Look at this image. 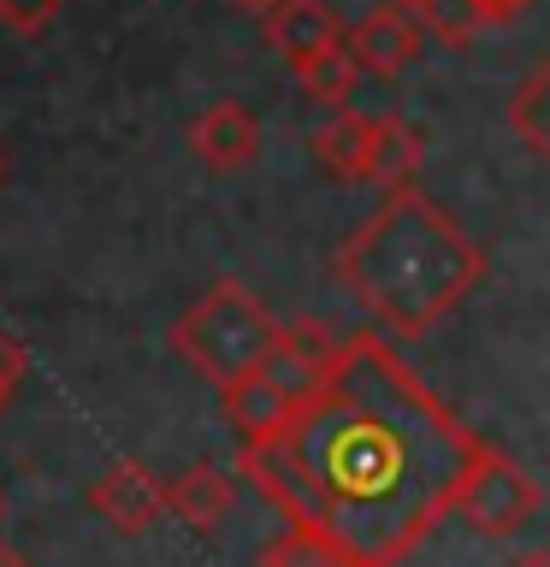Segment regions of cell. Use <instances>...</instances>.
<instances>
[{
	"instance_id": "1",
	"label": "cell",
	"mask_w": 550,
	"mask_h": 567,
	"mask_svg": "<svg viewBox=\"0 0 550 567\" xmlns=\"http://www.w3.org/2000/svg\"><path fill=\"white\" fill-rule=\"evenodd\" d=\"M491 443L420 384L379 337L355 331L332 372L266 437H243L237 473L291 526L361 567H403L432 538Z\"/></svg>"
},
{
	"instance_id": "2",
	"label": "cell",
	"mask_w": 550,
	"mask_h": 567,
	"mask_svg": "<svg viewBox=\"0 0 550 567\" xmlns=\"http://www.w3.org/2000/svg\"><path fill=\"white\" fill-rule=\"evenodd\" d=\"M337 284L397 337H426L486 278L479 243L415 184L390 189L332 260Z\"/></svg>"
},
{
	"instance_id": "3",
	"label": "cell",
	"mask_w": 550,
	"mask_h": 567,
	"mask_svg": "<svg viewBox=\"0 0 550 567\" xmlns=\"http://www.w3.org/2000/svg\"><path fill=\"white\" fill-rule=\"evenodd\" d=\"M284 326L266 313V301H255L243 284H213L202 301H190L172 326V349L202 372L207 384H243L278 354Z\"/></svg>"
},
{
	"instance_id": "4",
	"label": "cell",
	"mask_w": 550,
	"mask_h": 567,
	"mask_svg": "<svg viewBox=\"0 0 550 567\" xmlns=\"http://www.w3.org/2000/svg\"><path fill=\"white\" fill-rule=\"evenodd\" d=\"M456 514H468L473 532H486V538H515V532L539 514V485H532L503 450H486L473 478H468V491H461Z\"/></svg>"
},
{
	"instance_id": "5",
	"label": "cell",
	"mask_w": 550,
	"mask_h": 567,
	"mask_svg": "<svg viewBox=\"0 0 550 567\" xmlns=\"http://www.w3.org/2000/svg\"><path fill=\"white\" fill-rule=\"evenodd\" d=\"M89 508H95L113 532L136 538V532H149L160 520V508H166V485H160V473L149 467V461H113V467L89 485Z\"/></svg>"
},
{
	"instance_id": "6",
	"label": "cell",
	"mask_w": 550,
	"mask_h": 567,
	"mask_svg": "<svg viewBox=\"0 0 550 567\" xmlns=\"http://www.w3.org/2000/svg\"><path fill=\"white\" fill-rule=\"evenodd\" d=\"M349 48H355V60H361L367 71L397 78V71H408V65L420 60L426 24L415 18V7H408V0H385V7H373L361 24L349 30Z\"/></svg>"
},
{
	"instance_id": "7",
	"label": "cell",
	"mask_w": 550,
	"mask_h": 567,
	"mask_svg": "<svg viewBox=\"0 0 550 567\" xmlns=\"http://www.w3.org/2000/svg\"><path fill=\"white\" fill-rule=\"evenodd\" d=\"M190 154L202 159L207 172H231L248 166L261 154V124L243 101H213L202 118L190 124Z\"/></svg>"
},
{
	"instance_id": "8",
	"label": "cell",
	"mask_w": 550,
	"mask_h": 567,
	"mask_svg": "<svg viewBox=\"0 0 550 567\" xmlns=\"http://www.w3.org/2000/svg\"><path fill=\"white\" fill-rule=\"evenodd\" d=\"M261 35L273 42V53H284L291 65H302L308 53L344 42V30H337V12L326 0H273V7L261 12Z\"/></svg>"
},
{
	"instance_id": "9",
	"label": "cell",
	"mask_w": 550,
	"mask_h": 567,
	"mask_svg": "<svg viewBox=\"0 0 550 567\" xmlns=\"http://www.w3.org/2000/svg\"><path fill=\"white\" fill-rule=\"evenodd\" d=\"M231 503H237V485H231V478L213 467V461H195V467H184L177 478H166V508H172L190 532L225 526Z\"/></svg>"
},
{
	"instance_id": "10",
	"label": "cell",
	"mask_w": 550,
	"mask_h": 567,
	"mask_svg": "<svg viewBox=\"0 0 550 567\" xmlns=\"http://www.w3.org/2000/svg\"><path fill=\"white\" fill-rule=\"evenodd\" d=\"M420 159H426V136L415 131L408 118L397 113H379L373 118V154H367V184L390 189H408L420 177Z\"/></svg>"
},
{
	"instance_id": "11",
	"label": "cell",
	"mask_w": 550,
	"mask_h": 567,
	"mask_svg": "<svg viewBox=\"0 0 550 567\" xmlns=\"http://www.w3.org/2000/svg\"><path fill=\"white\" fill-rule=\"evenodd\" d=\"M373 154V118L355 106H332V118L314 131V159L326 166L337 184H361Z\"/></svg>"
},
{
	"instance_id": "12",
	"label": "cell",
	"mask_w": 550,
	"mask_h": 567,
	"mask_svg": "<svg viewBox=\"0 0 550 567\" xmlns=\"http://www.w3.org/2000/svg\"><path fill=\"white\" fill-rule=\"evenodd\" d=\"M296 71V83H302V95L308 101H319L332 113V106H349L355 101V83H361V60H355V48H349V35L344 42H332V48H319V53H308L302 65H291Z\"/></svg>"
},
{
	"instance_id": "13",
	"label": "cell",
	"mask_w": 550,
	"mask_h": 567,
	"mask_svg": "<svg viewBox=\"0 0 550 567\" xmlns=\"http://www.w3.org/2000/svg\"><path fill=\"white\" fill-rule=\"evenodd\" d=\"M220 396H225V414H231V425H237L243 437H266V432H273V425L296 408V396H291V390H284L266 367L255 372V379L220 390Z\"/></svg>"
},
{
	"instance_id": "14",
	"label": "cell",
	"mask_w": 550,
	"mask_h": 567,
	"mask_svg": "<svg viewBox=\"0 0 550 567\" xmlns=\"http://www.w3.org/2000/svg\"><path fill=\"white\" fill-rule=\"evenodd\" d=\"M509 131L550 159V60L532 65L521 78V89L509 95Z\"/></svg>"
},
{
	"instance_id": "15",
	"label": "cell",
	"mask_w": 550,
	"mask_h": 567,
	"mask_svg": "<svg viewBox=\"0 0 550 567\" xmlns=\"http://www.w3.org/2000/svg\"><path fill=\"white\" fill-rule=\"evenodd\" d=\"M261 567H361V561H355L349 549H337L332 538H319V532L291 526L261 549Z\"/></svg>"
},
{
	"instance_id": "16",
	"label": "cell",
	"mask_w": 550,
	"mask_h": 567,
	"mask_svg": "<svg viewBox=\"0 0 550 567\" xmlns=\"http://www.w3.org/2000/svg\"><path fill=\"white\" fill-rule=\"evenodd\" d=\"M415 18L426 24V35L444 42V48H468L473 35L491 24L479 0H415Z\"/></svg>"
},
{
	"instance_id": "17",
	"label": "cell",
	"mask_w": 550,
	"mask_h": 567,
	"mask_svg": "<svg viewBox=\"0 0 550 567\" xmlns=\"http://www.w3.org/2000/svg\"><path fill=\"white\" fill-rule=\"evenodd\" d=\"M65 0H0V24L12 35H42L53 18H60Z\"/></svg>"
},
{
	"instance_id": "18",
	"label": "cell",
	"mask_w": 550,
	"mask_h": 567,
	"mask_svg": "<svg viewBox=\"0 0 550 567\" xmlns=\"http://www.w3.org/2000/svg\"><path fill=\"white\" fill-rule=\"evenodd\" d=\"M24 343H18V337H7V331H0V402H7L12 396V390L18 384H24Z\"/></svg>"
},
{
	"instance_id": "19",
	"label": "cell",
	"mask_w": 550,
	"mask_h": 567,
	"mask_svg": "<svg viewBox=\"0 0 550 567\" xmlns=\"http://www.w3.org/2000/svg\"><path fill=\"white\" fill-rule=\"evenodd\" d=\"M479 7H486V18L491 24H515V18H521L532 0H479Z\"/></svg>"
},
{
	"instance_id": "20",
	"label": "cell",
	"mask_w": 550,
	"mask_h": 567,
	"mask_svg": "<svg viewBox=\"0 0 550 567\" xmlns=\"http://www.w3.org/2000/svg\"><path fill=\"white\" fill-rule=\"evenodd\" d=\"M0 567H30V561H24V556H18V549H12L7 538H0Z\"/></svg>"
},
{
	"instance_id": "21",
	"label": "cell",
	"mask_w": 550,
	"mask_h": 567,
	"mask_svg": "<svg viewBox=\"0 0 550 567\" xmlns=\"http://www.w3.org/2000/svg\"><path fill=\"white\" fill-rule=\"evenodd\" d=\"M509 567H550V549H532V556H521V561H509Z\"/></svg>"
},
{
	"instance_id": "22",
	"label": "cell",
	"mask_w": 550,
	"mask_h": 567,
	"mask_svg": "<svg viewBox=\"0 0 550 567\" xmlns=\"http://www.w3.org/2000/svg\"><path fill=\"white\" fill-rule=\"evenodd\" d=\"M237 7H243V12H266L273 0H237Z\"/></svg>"
},
{
	"instance_id": "23",
	"label": "cell",
	"mask_w": 550,
	"mask_h": 567,
	"mask_svg": "<svg viewBox=\"0 0 550 567\" xmlns=\"http://www.w3.org/2000/svg\"><path fill=\"white\" fill-rule=\"evenodd\" d=\"M0 177H7V159H0Z\"/></svg>"
},
{
	"instance_id": "24",
	"label": "cell",
	"mask_w": 550,
	"mask_h": 567,
	"mask_svg": "<svg viewBox=\"0 0 550 567\" xmlns=\"http://www.w3.org/2000/svg\"><path fill=\"white\" fill-rule=\"evenodd\" d=\"M408 7H415V0H408Z\"/></svg>"
}]
</instances>
